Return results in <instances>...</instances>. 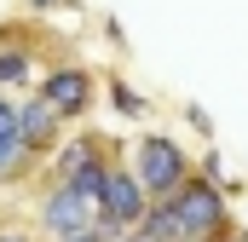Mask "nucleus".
<instances>
[{"mask_svg": "<svg viewBox=\"0 0 248 242\" xmlns=\"http://www.w3.org/2000/svg\"><path fill=\"white\" fill-rule=\"evenodd\" d=\"M35 92H41V98L63 116V127H69V121H87L93 98H98V75H93L87 63H52V69H41Z\"/></svg>", "mask_w": 248, "mask_h": 242, "instance_id": "nucleus-5", "label": "nucleus"}, {"mask_svg": "<svg viewBox=\"0 0 248 242\" xmlns=\"http://www.w3.org/2000/svg\"><path fill=\"white\" fill-rule=\"evenodd\" d=\"M173 219H179V242H202V237H225L231 231V208H225V190L202 173H190L173 196Z\"/></svg>", "mask_w": 248, "mask_h": 242, "instance_id": "nucleus-1", "label": "nucleus"}, {"mask_svg": "<svg viewBox=\"0 0 248 242\" xmlns=\"http://www.w3.org/2000/svg\"><path fill=\"white\" fill-rule=\"evenodd\" d=\"M63 242H122L110 225H87V231H75V237H63Z\"/></svg>", "mask_w": 248, "mask_h": 242, "instance_id": "nucleus-14", "label": "nucleus"}, {"mask_svg": "<svg viewBox=\"0 0 248 242\" xmlns=\"http://www.w3.org/2000/svg\"><path fill=\"white\" fill-rule=\"evenodd\" d=\"M41 162L23 150V138H17V98H6L0 92V184H17L23 173H35Z\"/></svg>", "mask_w": 248, "mask_h": 242, "instance_id": "nucleus-7", "label": "nucleus"}, {"mask_svg": "<svg viewBox=\"0 0 248 242\" xmlns=\"http://www.w3.org/2000/svg\"><path fill=\"white\" fill-rule=\"evenodd\" d=\"M122 242H144V237H139V231H133V237H122Z\"/></svg>", "mask_w": 248, "mask_h": 242, "instance_id": "nucleus-17", "label": "nucleus"}, {"mask_svg": "<svg viewBox=\"0 0 248 242\" xmlns=\"http://www.w3.org/2000/svg\"><path fill=\"white\" fill-rule=\"evenodd\" d=\"M202 242H219V237H202Z\"/></svg>", "mask_w": 248, "mask_h": 242, "instance_id": "nucleus-18", "label": "nucleus"}, {"mask_svg": "<svg viewBox=\"0 0 248 242\" xmlns=\"http://www.w3.org/2000/svg\"><path fill=\"white\" fill-rule=\"evenodd\" d=\"M110 104H116V110H122V116H144V98H139V92H133V87H127V81H110Z\"/></svg>", "mask_w": 248, "mask_h": 242, "instance_id": "nucleus-12", "label": "nucleus"}, {"mask_svg": "<svg viewBox=\"0 0 248 242\" xmlns=\"http://www.w3.org/2000/svg\"><path fill=\"white\" fill-rule=\"evenodd\" d=\"M17 138H23V150H29L35 162H46L63 144V116L41 98V92H23V98H17Z\"/></svg>", "mask_w": 248, "mask_h": 242, "instance_id": "nucleus-6", "label": "nucleus"}, {"mask_svg": "<svg viewBox=\"0 0 248 242\" xmlns=\"http://www.w3.org/2000/svg\"><path fill=\"white\" fill-rule=\"evenodd\" d=\"M98 144H104L98 133H69L58 150H52V179H69V173H75V167H81V162H87Z\"/></svg>", "mask_w": 248, "mask_h": 242, "instance_id": "nucleus-10", "label": "nucleus"}, {"mask_svg": "<svg viewBox=\"0 0 248 242\" xmlns=\"http://www.w3.org/2000/svg\"><path fill=\"white\" fill-rule=\"evenodd\" d=\"M144 213H150V190H144V179H139L127 162H116L110 179H104V196H98V225H110L116 237H133V231L144 225Z\"/></svg>", "mask_w": 248, "mask_h": 242, "instance_id": "nucleus-3", "label": "nucleus"}, {"mask_svg": "<svg viewBox=\"0 0 248 242\" xmlns=\"http://www.w3.org/2000/svg\"><path fill=\"white\" fill-rule=\"evenodd\" d=\"M0 242H35L29 231H17V225H0Z\"/></svg>", "mask_w": 248, "mask_h": 242, "instance_id": "nucleus-16", "label": "nucleus"}, {"mask_svg": "<svg viewBox=\"0 0 248 242\" xmlns=\"http://www.w3.org/2000/svg\"><path fill=\"white\" fill-rule=\"evenodd\" d=\"M185 121H190V133H202V138H214V116H208L202 104H185Z\"/></svg>", "mask_w": 248, "mask_h": 242, "instance_id": "nucleus-13", "label": "nucleus"}, {"mask_svg": "<svg viewBox=\"0 0 248 242\" xmlns=\"http://www.w3.org/2000/svg\"><path fill=\"white\" fill-rule=\"evenodd\" d=\"M35 81H41L35 52L17 41V29H0V92H6V87H29V92H35Z\"/></svg>", "mask_w": 248, "mask_h": 242, "instance_id": "nucleus-8", "label": "nucleus"}, {"mask_svg": "<svg viewBox=\"0 0 248 242\" xmlns=\"http://www.w3.org/2000/svg\"><path fill=\"white\" fill-rule=\"evenodd\" d=\"M110 167H116V156H110V144H98V150H93V156H87V162H81L63 184H75L81 196H93V202H98V196H104V179H110ZM52 184H58V179H52Z\"/></svg>", "mask_w": 248, "mask_h": 242, "instance_id": "nucleus-9", "label": "nucleus"}, {"mask_svg": "<svg viewBox=\"0 0 248 242\" xmlns=\"http://www.w3.org/2000/svg\"><path fill=\"white\" fill-rule=\"evenodd\" d=\"M133 173L144 179L150 202H168V196L196 173V162H190V150L173 138V133H144L139 150H133Z\"/></svg>", "mask_w": 248, "mask_h": 242, "instance_id": "nucleus-2", "label": "nucleus"}, {"mask_svg": "<svg viewBox=\"0 0 248 242\" xmlns=\"http://www.w3.org/2000/svg\"><path fill=\"white\" fill-rule=\"evenodd\" d=\"M144 242H179V219H173V202H150L144 225H139Z\"/></svg>", "mask_w": 248, "mask_h": 242, "instance_id": "nucleus-11", "label": "nucleus"}, {"mask_svg": "<svg viewBox=\"0 0 248 242\" xmlns=\"http://www.w3.org/2000/svg\"><path fill=\"white\" fill-rule=\"evenodd\" d=\"M35 225H41L46 242H63V237H75V231H87V225H98V202L58 179V184L41 190V202H35Z\"/></svg>", "mask_w": 248, "mask_h": 242, "instance_id": "nucleus-4", "label": "nucleus"}, {"mask_svg": "<svg viewBox=\"0 0 248 242\" xmlns=\"http://www.w3.org/2000/svg\"><path fill=\"white\" fill-rule=\"evenodd\" d=\"M29 12H63V6H75V0H23Z\"/></svg>", "mask_w": 248, "mask_h": 242, "instance_id": "nucleus-15", "label": "nucleus"}]
</instances>
